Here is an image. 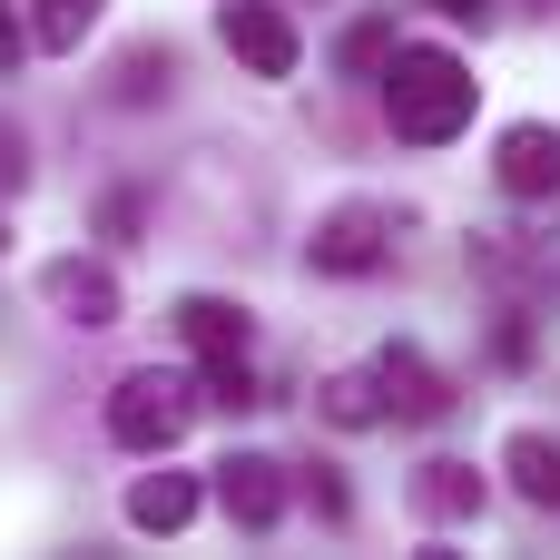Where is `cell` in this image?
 Returning <instances> with one entry per match:
<instances>
[{
  "label": "cell",
  "instance_id": "1",
  "mask_svg": "<svg viewBox=\"0 0 560 560\" xmlns=\"http://www.w3.org/2000/svg\"><path fill=\"white\" fill-rule=\"evenodd\" d=\"M472 108H482L472 59H453V49H394L384 59V128L404 148H453L472 128Z\"/></svg>",
  "mask_w": 560,
  "mask_h": 560
},
{
  "label": "cell",
  "instance_id": "2",
  "mask_svg": "<svg viewBox=\"0 0 560 560\" xmlns=\"http://www.w3.org/2000/svg\"><path fill=\"white\" fill-rule=\"evenodd\" d=\"M197 404H207V394H197L177 364H138V374H118V384H108V413H98V423H108V443H118V453L158 463V453H177V443H187Z\"/></svg>",
  "mask_w": 560,
  "mask_h": 560
},
{
  "label": "cell",
  "instance_id": "3",
  "mask_svg": "<svg viewBox=\"0 0 560 560\" xmlns=\"http://www.w3.org/2000/svg\"><path fill=\"white\" fill-rule=\"evenodd\" d=\"M384 256H394V217L384 207H364V197H345V207H325L315 217V236H305V266L315 276H384Z\"/></svg>",
  "mask_w": 560,
  "mask_h": 560
},
{
  "label": "cell",
  "instance_id": "4",
  "mask_svg": "<svg viewBox=\"0 0 560 560\" xmlns=\"http://www.w3.org/2000/svg\"><path fill=\"white\" fill-rule=\"evenodd\" d=\"M39 305H49L69 335H108V325L128 315V285H118L108 256H49V266H39Z\"/></svg>",
  "mask_w": 560,
  "mask_h": 560
},
{
  "label": "cell",
  "instance_id": "5",
  "mask_svg": "<svg viewBox=\"0 0 560 560\" xmlns=\"http://www.w3.org/2000/svg\"><path fill=\"white\" fill-rule=\"evenodd\" d=\"M217 39L246 79H295L305 69V30L276 10V0H217Z\"/></svg>",
  "mask_w": 560,
  "mask_h": 560
},
{
  "label": "cell",
  "instance_id": "6",
  "mask_svg": "<svg viewBox=\"0 0 560 560\" xmlns=\"http://www.w3.org/2000/svg\"><path fill=\"white\" fill-rule=\"evenodd\" d=\"M492 187L512 207H551L560 197V118H512L492 138Z\"/></svg>",
  "mask_w": 560,
  "mask_h": 560
},
{
  "label": "cell",
  "instance_id": "7",
  "mask_svg": "<svg viewBox=\"0 0 560 560\" xmlns=\"http://www.w3.org/2000/svg\"><path fill=\"white\" fill-rule=\"evenodd\" d=\"M217 512L266 541V532L295 512V472H285L276 453H226V463H217Z\"/></svg>",
  "mask_w": 560,
  "mask_h": 560
},
{
  "label": "cell",
  "instance_id": "8",
  "mask_svg": "<svg viewBox=\"0 0 560 560\" xmlns=\"http://www.w3.org/2000/svg\"><path fill=\"white\" fill-rule=\"evenodd\" d=\"M404 512H413L433 541H443V532H472V522H482V472H472L463 453H433V463H413Z\"/></svg>",
  "mask_w": 560,
  "mask_h": 560
},
{
  "label": "cell",
  "instance_id": "9",
  "mask_svg": "<svg viewBox=\"0 0 560 560\" xmlns=\"http://www.w3.org/2000/svg\"><path fill=\"white\" fill-rule=\"evenodd\" d=\"M374 364H384V404H394V423H443V413L463 404V384H453L423 345H384Z\"/></svg>",
  "mask_w": 560,
  "mask_h": 560
},
{
  "label": "cell",
  "instance_id": "10",
  "mask_svg": "<svg viewBox=\"0 0 560 560\" xmlns=\"http://www.w3.org/2000/svg\"><path fill=\"white\" fill-rule=\"evenodd\" d=\"M197 512H207V482L197 472H167V453H158V472L128 482V532H148V541H177Z\"/></svg>",
  "mask_w": 560,
  "mask_h": 560
},
{
  "label": "cell",
  "instance_id": "11",
  "mask_svg": "<svg viewBox=\"0 0 560 560\" xmlns=\"http://www.w3.org/2000/svg\"><path fill=\"white\" fill-rule=\"evenodd\" d=\"M177 345L197 364H236V354H256V325L236 295H177Z\"/></svg>",
  "mask_w": 560,
  "mask_h": 560
},
{
  "label": "cell",
  "instance_id": "12",
  "mask_svg": "<svg viewBox=\"0 0 560 560\" xmlns=\"http://www.w3.org/2000/svg\"><path fill=\"white\" fill-rule=\"evenodd\" d=\"M315 413H325L335 433H374V423H394V404H384V364H335V374L315 384Z\"/></svg>",
  "mask_w": 560,
  "mask_h": 560
},
{
  "label": "cell",
  "instance_id": "13",
  "mask_svg": "<svg viewBox=\"0 0 560 560\" xmlns=\"http://www.w3.org/2000/svg\"><path fill=\"white\" fill-rule=\"evenodd\" d=\"M502 472H512V492H522V502H541V512H560V433H541V423H522V433L502 443Z\"/></svg>",
  "mask_w": 560,
  "mask_h": 560
},
{
  "label": "cell",
  "instance_id": "14",
  "mask_svg": "<svg viewBox=\"0 0 560 560\" xmlns=\"http://www.w3.org/2000/svg\"><path fill=\"white\" fill-rule=\"evenodd\" d=\"M98 20H108V0H30V30H39L49 59H79L98 39Z\"/></svg>",
  "mask_w": 560,
  "mask_h": 560
},
{
  "label": "cell",
  "instance_id": "15",
  "mask_svg": "<svg viewBox=\"0 0 560 560\" xmlns=\"http://www.w3.org/2000/svg\"><path fill=\"white\" fill-rule=\"evenodd\" d=\"M167 79H177V49H167V39H138V49L118 59L108 98H118V108H148V98H167Z\"/></svg>",
  "mask_w": 560,
  "mask_h": 560
},
{
  "label": "cell",
  "instance_id": "16",
  "mask_svg": "<svg viewBox=\"0 0 560 560\" xmlns=\"http://www.w3.org/2000/svg\"><path fill=\"white\" fill-rule=\"evenodd\" d=\"M354 79H384V59H394V20H354L345 30V49H335Z\"/></svg>",
  "mask_w": 560,
  "mask_h": 560
},
{
  "label": "cell",
  "instance_id": "17",
  "mask_svg": "<svg viewBox=\"0 0 560 560\" xmlns=\"http://www.w3.org/2000/svg\"><path fill=\"white\" fill-rule=\"evenodd\" d=\"M305 502H315V522H345V482H335V463H305V482H295Z\"/></svg>",
  "mask_w": 560,
  "mask_h": 560
},
{
  "label": "cell",
  "instance_id": "18",
  "mask_svg": "<svg viewBox=\"0 0 560 560\" xmlns=\"http://www.w3.org/2000/svg\"><path fill=\"white\" fill-rule=\"evenodd\" d=\"M30 49H39V30H30V20L0 0V79H20V59H30Z\"/></svg>",
  "mask_w": 560,
  "mask_h": 560
},
{
  "label": "cell",
  "instance_id": "19",
  "mask_svg": "<svg viewBox=\"0 0 560 560\" xmlns=\"http://www.w3.org/2000/svg\"><path fill=\"white\" fill-rule=\"evenodd\" d=\"M30 187V138H20V118H0V197H20Z\"/></svg>",
  "mask_w": 560,
  "mask_h": 560
},
{
  "label": "cell",
  "instance_id": "20",
  "mask_svg": "<svg viewBox=\"0 0 560 560\" xmlns=\"http://www.w3.org/2000/svg\"><path fill=\"white\" fill-rule=\"evenodd\" d=\"M433 10H443V20H472V30L492 20V0H433Z\"/></svg>",
  "mask_w": 560,
  "mask_h": 560
}]
</instances>
